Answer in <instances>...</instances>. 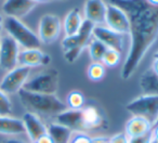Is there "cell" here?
Segmentation results:
<instances>
[{"label": "cell", "instance_id": "cell-29", "mask_svg": "<svg viewBox=\"0 0 158 143\" xmlns=\"http://www.w3.org/2000/svg\"><path fill=\"white\" fill-rule=\"evenodd\" d=\"M92 138H90L89 136H87L86 133L82 132H78L75 136H72L69 140V143H92L91 142Z\"/></svg>", "mask_w": 158, "mask_h": 143}, {"label": "cell", "instance_id": "cell-21", "mask_svg": "<svg viewBox=\"0 0 158 143\" xmlns=\"http://www.w3.org/2000/svg\"><path fill=\"white\" fill-rule=\"evenodd\" d=\"M81 14L79 9H73L66 14L65 19H64V32H65V36H74L79 32L80 27L82 25Z\"/></svg>", "mask_w": 158, "mask_h": 143}, {"label": "cell", "instance_id": "cell-15", "mask_svg": "<svg viewBox=\"0 0 158 143\" xmlns=\"http://www.w3.org/2000/svg\"><path fill=\"white\" fill-rule=\"evenodd\" d=\"M81 116L84 130L99 129V128L106 129V127H107V120L97 106L89 105L86 107H82Z\"/></svg>", "mask_w": 158, "mask_h": 143}, {"label": "cell", "instance_id": "cell-3", "mask_svg": "<svg viewBox=\"0 0 158 143\" xmlns=\"http://www.w3.org/2000/svg\"><path fill=\"white\" fill-rule=\"evenodd\" d=\"M3 29L7 35L24 49H36L41 46V41L37 34L34 33L20 19L6 16L3 19Z\"/></svg>", "mask_w": 158, "mask_h": 143}, {"label": "cell", "instance_id": "cell-33", "mask_svg": "<svg viewBox=\"0 0 158 143\" xmlns=\"http://www.w3.org/2000/svg\"><path fill=\"white\" fill-rule=\"evenodd\" d=\"M35 143H53V141H52V139L49 137V134L46 133L44 136L40 137L37 140V142H35Z\"/></svg>", "mask_w": 158, "mask_h": 143}, {"label": "cell", "instance_id": "cell-37", "mask_svg": "<svg viewBox=\"0 0 158 143\" xmlns=\"http://www.w3.org/2000/svg\"><path fill=\"white\" fill-rule=\"evenodd\" d=\"M33 1L36 3H48V2L53 1V0H33Z\"/></svg>", "mask_w": 158, "mask_h": 143}, {"label": "cell", "instance_id": "cell-18", "mask_svg": "<svg viewBox=\"0 0 158 143\" xmlns=\"http://www.w3.org/2000/svg\"><path fill=\"white\" fill-rule=\"evenodd\" d=\"M152 129L153 125L148 120L140 116H132V118H130L126 124L125 133L129 138H135L148 133L152 131Z\"/></svg>", "mask_w": 158, "mask_h": 143}, {"label": "cell", "instance_id": "cell-34", "mask_svg": "<svg viewBox=\"0 0 158 143\" xmlns=\"http://www.w3.org/2000/svg\"><path fill=\"white\" fill-rule=\"evenodd\" d=\"M3 143H26V142L23 141V140H21V139H18V138H11V139L6 140Z\"/></svg>", "mask_w": 158, "mask_h": 143}, {"label": "cell", "instance_id": "cell-41", "mask_svg": "<svg viewBox=\"0 0 158 143\" xmlns=\"http://www.w3.org/2000/svg\"><path fill=\"white\" fill-rule=\"evenodd\" d=\"M0 39H1V35H0Z\"/></svg>", "mask_w": 158, "mask_h": 143}, {"label": "cell", "instance_id": "cell-16", "mask_svg": "<svg viewBox=\"0 0 158 143\" xmlns=\"http://www.w3.org/2000/svg\"><path fill=\"white\" fill-rule=\"evenodd\" d=\"M107 5L103 0H87L84 7V14L87 21L94 25L105 24Z\"/></svg>", "mask_w": 158, "mask_h": 143}, {"label": "cell", "instance_id": "cell-31", "mask_svg": "<svg viewBox=\"0 0 158 143\" xmlns=\"http://www.w3.org/2000/svg\"><path fill=\"white\" fill-rule=\"evenodd\" d=\"M110 143H129V137L126 133H117L110 139Z\"/></svg>", "mask_w": 158, "mask_h": 143}, {"label": "cell", "instance_id": "cell-25", "mask_svg": "<svg viewBox=\"0 0 158 143\" xmlns=\"http://www.w3.org/2000/svg\"><path fill=\"white\" fill-rule=\"evenodd\" d=\"M105 66L103 65L102 62H92L88 66L87 75H88L89 79L92 82H100L105 76Z\"/></svg>", "mask_w": 158, "mask_h": 143}, {"label": "cell", "instance_id": "cell-19", "mask_svg": "<svg viewBox=\"0 0 158 143\" xmlns=\"http://www.w3.org/2000/svg\"><path fill=\"white\" fill-rule=\"evenodd\" d=\"M25 133L22 119L12 116H0V134L21 136Z\"/></svg>", "mask_w": 158, "mask_h": 143}, {"label": "cell", "instance_id": "cell-13", "mask_svg": "<svg viewBox=\"0 0 158 143\" xmlns=\"http://www.w3.org/2000/svg\"><path fill=\"white\" fill-rule=\"evenodd\" d=\"M36 5L33 0H5L1 9L7 16L22 19L31 13Z\"/></svg>", "mask_w": 158, "mask_h": 143}, {"label": "cell", "instance_id": "cell-20", "mask_svg": "<svg viewBox=\"0 0 158 143\" xmlns=\"http://www.w3.org/2000/svg\"><path fill=\"white\" fill-rule=\"evenodd\" d=\"M47 133L52 139L53 143H69L73 131L69 128L57 123H51L47 126Z\"/></svg>", "mask_w": 158, "mask_h": 143}, {"label": "cell", "instance_id": "cell-27", "mask_svg": "<svg viewBox=\"0 0 158 143\" xmlns=\"http://www.w3.org/2000/svg\"><path fill=\"white\" fill-rule=\"evenodd\" d=\"M12 113V103L8 95L0 90V116H10Z\"/></svg>", "mask_w": 158, "mask_h": 143}, {"label": "cell", "instance_id": "cell-7", "mask_svg": "<svg viewBox=\"0 0 158 143\" xmlns=\"http://www.w3.org/2000/svg\"><path fill=\"white\" fill-rule=\"evenodd\" d=\"M62 31V23L59 16L54 14H44L38 25V37L41 44H51L59 39Z\"/></svg>", "mask_w": 158, "mask_h": 143}, {"label": "cell", "instance_id": "cell-22", "mask_svg": "<svg viewBox=\"0 0 158 143\" xmlns=\"http://www.w3.org/2000/svg\"><path fill=\"white\" fill-rule=\"evenodd\" d=\"M140 87L144 95H158V75H156L152 68L145 70L140 78Z\"/></svg>", "mask_w": 158, "mask_h": 143}, {"label": "cell", "instance_id": "cell-32", "mask_svg": "<svg viewBox=\"0 0 158 143\" xmlns=\"http://www.w3.org/2000/svg\"><path fill=\"white\" fill-rule=\"evenodd\" d=\"M151 143H158V125L154 126L152 129V139Z\"/></svg>", "mask_w": 158, "mask_h": 143}, {"label": "cell", "instance_id": "cell-5", "mask_svg": "<svg viewBox=\"0 0 158 143\" xmlns=\"http://www.w3.org/2000/svg\"><path fill=\"white\" fill-rule=\"evenodd\" d=\"M126 110L133 116H140L148 120L154 126L158 117V95H142L130 101Z\"/></svg>", "mask_w": 158, "mask_h": 143}, {"label": "cell", "instance_id": "cell-24", "mask_svg": "<svg viewBox=\"0 0 158 143\" xmlns=\"http://www.w3.org/2000/svg\"><path fill=\"white\" fill-rule=\"evenodd\" d=\"M66 102H67L66 106L69 110H81L85 105L86 99L80 91L74 90L68 93L67 98H66Z\"/></svg>", "mask_w": 158, "mask_h": 143}, {"label": "cell", "instance_id": "cell-35", "mask_svg": "<svg viewBox=\"0 0 158 143\" xmlns=\"http://www.w3.org/2000/svg\"><path fill=\"white\" fill-rule=\"evenodd\" d=\"M152 69L156 75H158V59H154L153 64H152Z\"/></svg>", "mask_w": 158, "mask_h": 143}, {"label": "cell", "instance_id": "cell-9", "mask_svg": "<svg viewBox=\"0 0 158 143\" xmlns=\"http://www.w3.org/2000/svg\"><path fill=\"white\" fill-rule=\"evenodd\" d=\"M105 24L106 27L118 34H121V35L129 34L130 26L127 14L120 8L110 5V3H108L107 9H106Z\"/></svg>", "mask_w": 158, "mask_h": 143}, {"label": "cell", "instance_id": "cell-14", "mask_svg": "<svg viewBox=\"0 0 158 143\" xmlns=\"http://www.w3.org/2000/svg\"><path fill=\"white\" fill-rule=\"evenodd\" d=\"M23 125L25 128V133L31 141V143L37 142L40 137L47 133V126L42 123L41 118L33 113L26 112L22 117Z\"/></svg>", "mask_w": 158, "mask_h": 143}, {"label": "cell", "instance_id": "cell-12", "mask_svg": "<svg viewBox=\"0 0 158 143\" xmlns=\"http://www.w3.org/2000/svg\"><path fill=\"white\" fill-rule=\"evenodd\" d=\"M51 63V57L39 48L36 49H23L20 51L18 59V65L26 67H39L48 66Z\"/></svg>", "mask_w": 158, "mask_h": 143}, {"label": "cell", "instance_id": "cell-36", "mask_svg": "<svg viewBox=\"0 0 158 143\" xmlns=\"http://www.w3.org/2000/svg\"><path fill=\"white\" fill-rule=\"evenodd\" d=\"M146 1L154 7H158V0H146Z\"/></svg>", "mask_w": 158, "mask_h": 143}, {"label": "cell", "instance_id": "cell-40", "mask_svg": "<svg viewBox=\"0 0 158 143\" xmlns=\"http://www.w3.org/2000/svg\"><path fill=\"white\" fill-rule=\"evenodd\" d=\"M158 125V117H157V119H156V121H155V124H154V126H157ZM153 126V127H154Z\"/></svg>", "mask_w": 158, "mask_h": 143}, {"label": "cell", "instance_id": "cell-4", "mask_svg": "<svg viewBox=\"0 0 158 143\" xmlns=\"http://www.w3.org/2000/svg\"><path fill=\"white\" fill-rule=\"evenodd\" d=\"M59 72L55 68H46L40 73L29 76L23 89L34 93L55 95L59 89Z\"/></svg>", "mask_w": 158, "mask_h": 143}, {"label": "cell", "instance_id": "cell-42", "mask_svg": "<svg viewBox=\"0 0 158 143\" xmlns=\"http://www.w3.org/2000/svg\"><path fill=\"white\" fill-rule=\"evenodd\" d=\"M106 143H110V141H108V142H106Z\"/></svg>", "mask_w": 158, "mask_h": 143}, {"label": "cell", "instance_id": "cell-10", "mask_svg": "<svg viewBox=\"0 0 158 143\" xmlns=\"http://www.w3.org/2000/svg\"><path fill=\"white\" fill-rule=\"evenodd\" d=\"M92 37L101 41L107 49L123 52V35L112 31L103 25H95L92 32Z\"/></svg>", "mask_w": 158, "mask_h": 143}, {"label": "cell", "instance_id": "cell-28", "mask_svg": "<svg viewBox=\"0 0 158 143\" xmlns=\"http://www.w3.org/2000/svg\"><path fill=\"white\" fill-rule=\"evenodd\" d=\"M84 49L85 48H81V47H74V48L65 50L64 51V59H65V61L68 62V63H74L79 57V55L81 54Z\"/></svg>", "mask_w": 158, "mask_h": 143}, {"label": "cell", "instance_id": "cell-1", "mask_svg": "<svg viewBox=\"0 0 158 143\" xmlns=\"http://www.w3.org/2000/svg\"><path fill=\"white\" fill-rule=\"evenodd\" d=\"M108 2L125 11L129 20L130 47L120 72L121 78L127 80L136 72L158 38V7L149 5L146 0H108Z\"/></svg>", "mask_w": 158, "mask_h": 143}, {"label": "cell", "instance_id": "cell-38", "mask_svg": "<svg viewBox=\"0 0 158 143\" xmlns=\"http://www.w3.org/2000/svg\"><path fill=\"white\" fill-rule=\"evenodd\" d=\"M3 29V18L0 15V35H1V32Z\"/></svg>", "mask_w": 158, "mask_h": 143}, {"label": "cell", "instance_id": "cell-43", "mask_svg": "<svg viewBox=\"0 0 158 143\" xmlns=\"http://www.w3.org/2000/svg\"><path fill=\"white\" fill-rule=\"evenodd\" d=\"M62 1H63V0H62Z\"/></svg>", "mask_w": 158, "mask_h": 143}, {"label": "cell", "instance_id": "cell-11", "mask_svg": "<svg viewBox=\"0 0 158 143\" xmlns=\"http://www.w3.org/2000/svg\"><path fill=\"white\" fill-rule=\"evenodd\" d=\"M95 25L91 23L90 21L85 20L82 22V25L79 29V32L74 36H65V38L62 41V47H63L64 51L68 50L74 47H81V48H86L89 44L92 37V32Z\"/></svg>", "mask_w": 158, "mask_h": 143}, {"label": "cell", "instance_id": "cell-8", "mask_svg": "<svg viewBox=\"0 0 158 143\" xmlns=\"http://www.w3.org/2000/svg\"><path fill=\"white\" fill-rule=\"evenodd\" d=\"M20 46L9 35H1L0 39V68L10 70L18 66Z\"/></svg>", "mask_w": 158, "mask_h": 143}, {"label": "cell", "instance_id": "cell-23", "mask_svg": "<svg viewBox=\"0 0 158 143\" xmlns=\"http://www.w3.org/2000/svg\"><path fill=\"white\" fill-rule=\"evenodd\" d=\"M88 49L89 55H90V59L92 60V62H102L104 53L107 50V48L101 41L94 39V38L90 40L88 44Z\"/></svg>", "mask_w": 158, "mask_h": 143}, {"label": "cell", "instance_id": "cell-6", "mask_svg": "<svg viewBox=\"0 0 158 143\" xmlns=\"http://www.w3.org/2000/svg\"><path fill=\"white\" fill-rule=\"evenodd\" d=\"M31 68L26 66H20L8 70L7 74L0 80V90L3 91L6 95L18 93L23 89L25 82L31 76Z\"/></svg>", "mask_w": 158, "mask_h": 143}, {"label": "cell", "instance_id": "cell-26", "mask_svg": "<svg viewBox=\"0 0 158 143\" xmlns=\"http://www.w3.org/2000/svg\"><path fill=\"white\" fill-rule=\"evenodd\" d=\"M121 61V53L116 50H112V49H107L105 51L102 59V63L104 66L107 67H114L117 66Z\"/></svg>", "mask_w": 158, "mask_h": 143}, {"label": "cell", "instance_id": "cell-30", "mask_svg": "<svg viewBox=\"0 0 158 143\" xmlns=\"http://www.w3.org/2000/svg\"><path fill=\"white\" fill-rule=\"evenodd\" d=\"M151 139H152V131L140 137L129 138V143H151Z\"/></svg>", "mask_w": 158, "mask_h": 143}, {"label": "cell", "instance_id": "cell-17", "mask_svg": "<svg viewBox=\"0 0 158 143\" xmlns=\"http://www.w3.org/2000/svg\"><path fill=\"white\" fill-rule=\"evenodd\" d=\"M55 123L69 128L73 132L84 131L81 110H69V108H67L55 116Z\"/></svg>", "mask_w": 158, "mask_h": 143}, {"label": "cell", "instance_id": "cell-39", "mask_svg": "<svg viewBox=\"0 0 158 143\" xmlns=\"http://www.w3.org/2000/svg\"><path fill=\"white\" fill-rule=\"evenodd\" d=\"M153 57H154V59H158V51H156V52L154 53V54H153Z\"/></svg>", "mask_w": 158, "mask_h": 143}, {"label": "cell", "instance_id": "cell-2", "mask_svg": "<svg viewBox=\"0 0 158 143\" xmlns=\"http://www.w3.org/2000/svg\"><path fill=\"white\" fill-rule=\"evenodd\" d=\"M18 95L23 107L27 112L36 114L39 117H55L57 114L67 110L66 104L62 102L56 95L34 93L25 89H21Z\"/></svg>", "mask_w": 158, "mask_h": 143}]
</instances>
